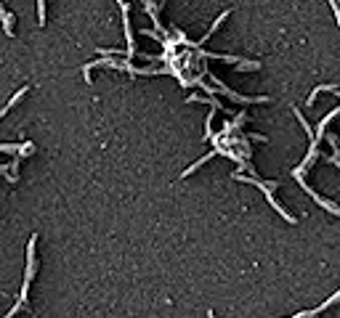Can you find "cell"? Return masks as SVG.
I'll use <instances>...</instances> for the list:
<instances>
[{
    "label": "cell",
    "instance_id": "3",
    "mask_svg": "<svg viewBox=\"0 0 340 318\" xmlns=\"http://www.w3.org/2000/svg\"><path fill=\"white\" fill-rule=\"evenodd\" d=\"M0 21H3L5 35H8V37H14V35H16V32H14V14H11V11L5 8L3 3H0Z\"/></svg>",
    "mask_w": 340,
    "mask_h": 318
},
{
    "label": "cell",
    "instance_id": "5",
    "mask_svg": "<svg viewBox=\"0 0 340 318\" xmlns=\"http://www.w3.org/2000/svg\"><path fill=\"white\" fill-rule=\"evenodd\" d=\"M292 111H295V117H298V122H300V125H303V130H306V133H308V135H311V143H314V127H311V125H308V119H306V117H303V111H300V109H298V106H292Z\"/></svg>",
    "mask_w": 340,
    "mask_h": 318
},
{
    "label": "cell",
    "instance_id": "12",
    "mask_svg": "<svg viewBox=\"0 0 340 318\" xmlns=\"http://www.w3.org/2000/svg\"><path fill=\"white\" fill-rule=\"evenodd\" d=\"M207 318H215V313H213V310H210V313H207Z\"/></svg>",
    "mask_w": 340,
    "mask_h": 318
},
{
    "label": "cell",
    "instance_id": "2",
    "mask_svg": "<svg viewBox=\"0 0 340 318\" xmlns=\"http://www.w3.org/2000/svg\"><path fill=\"white\" fill-rule=\"evenodd\" d=\"M263 194H266V199H269V204H271V207H274V209H276V212H279V215H282V218H285V220H287V223H295V215H290V212H287V209H285V207H282V204H279V202H276V196H274V191H269V189H263Z\"/></svg>",
    "mask_w": 340,
    "mask_h": 318
},
{
    "label": "cell",
    "instance_id": "6",
    "mask_svg": "<svg viewBox=\"0 0 340 318\" xmlns=\"http://www.w3.org/2000/svg\"><path fill=\"white\" fill-rule=\"evenodd\" d=\"M24 143H0V154H19Z\"/></svg>",
    "mask_w": 340,
    "mask_h": 318
},
{
    "label": "cell",
    "instance_id": "8",
    "mask_svg": "<svg viewBox=\"0 0 340 318\" xmlns=\"http://www.w3.org/2000/svg\"><path fill=\"white\" fill-rule=\"evenodd\" d=\"M335 302H340V289H338L335 294H332L330 300H324V302H322L319 308H316V313H322V310H327V308H330V305H335Z\"/></svg>",
    "mask_w": 340,
    "mask_h": 318
},
{
    "label": "cell",
    "instance_id": "7",
    "mask_svg": "<svg viewBox=\"0 0 340 318\" xmlns=\"http://www.w3.org/2000/svg\"><path fill=\"white\" fill-rule=\"evenodd\" d=\"M229 14H231V11H223V14H221V16H218V19H215V21H213V27H210V32H207V35H205V37H202V43H205V40H207V37H210V35H213V32H215V30H218V27H221V24H223V19H226V16H229Z\"/></svg>",
    "mask_w": 340,
    "mask_h": 318
},
{
    "label": "cell",
    "instance_id": "11",
    "mask_svg": "<svg viewBox=\"0 0 340 318\" xmlns=\"http://www.w3.org/2000/svg\"><path fill=\"white\" fill-rule=\"evenodd\" d=\"M330 162L335 164V167H340V157H338V154H332V157H330Z\"/></svg>",
    "mask_w": 340,
    "mask_h": 318
},
{
    "label": "cell",
    "instance_id": "1",
    "mask_svg": "<svg viewBox=\"0 0 340 318\" xmlns=\"http://www.w3.org/2000/svg\"><path fill=\"white\" fill-rule=\"evenodd\" d=\"M292 178H295L298 183L303 186V191H306V194H308L311 199H314V202L319 204V207H324V209H327V212H330V215H340V207H338V204H335V202H330V199H324V196H319V194H316V191L311 189L308 183H306V178H303V175H292Z\"/></svg>",
    "mask_w": 340,
    "mask_h": 318
},
{
    "label": "cell",
    "instance_id": "9",
    "mask_svg": "<svg viewBox=\"0 0 340 318\" xmlns=\"http://www.w3.org/2000/svg\"><path fill=\"white\" fill-rule=\"evenodd\" d=\"M37 24H45V3H43V0H40V3H37Z\"/></svg>",
    "mask_w": 340,
    "mask_h": 318
},
{
    "label": "cell",
    "instance_id": "4",
    "mask_svg": "<svg viewBox=\"0 0 340 318\" xmlns=\"http://www.w3.org/2000/svg\"><path fill=\"white\" fill-rule=\"evenodd\" d=\"M215 154H218V149H213V151H210V154H205V157H202V159H197V162H194V164H191V167H189V170H184V173H181V178H186V175H191V173H194V170H197V167H202V164H205V162H207V159H213Z\"/></svg>",
    "mask_w": 340,
    "mask_h": 318
},
{
    "label": "cell",
    "instance_id": "10",
    "mask_svg": "<svg viewBox=\"0 0 340 318\" xmlns=\"http://www.w3.org/2000/svg\"><path fill=\"white\" fill-rule=\"evenodd\" d=\"M332 5V11H335V19H338V27H340V5L338 3H330Z\"/></svg>",
    "mask_w": 340,
    "mask_h": 318
}]
</instances>
